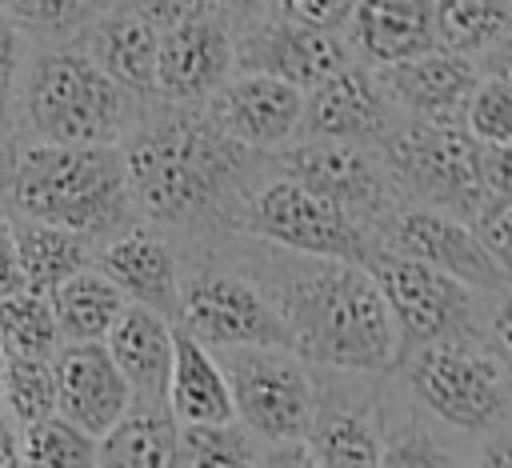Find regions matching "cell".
I'll use <instances>...</instances> for the list:
<instances>
[{
  "label": "cell",
  "mask_w": 512,
  "mask_h": 468,
  "mask_svg": "<svg viewBox=\"0 0 512 468\" xmlns=\"http://www.w3.org/2000/svg\"><path fill=\"white\" fill-rule=\"evenodd\" d=\"M372 72L404 120H436V124L460 120L480 80L476 60H464L440 48H428L420 56H408L400 64H384Z\"/></svg>",
  "instance_id": "19"
},
{
  "label": "cell",
  "mask_w": 512,
  "mask_h": 468,
  "mask_svg": "<svg viewBox=\"0 0 512 468\" xmlns=\"http://www.w3.org/2000/svg\"><path fill=\"white\" fill-rule=\"evenodd\" d=\"M48 304L56 316L60 344H100L108 328L120 320V312L128 308V300L116 292V284L96 264L56 284L48 292Z\"/></svg>",
  "instance_id": "26"
},
{
  "label": "cell",
  "mask_w": 512,
  "mask_h": 468,
  "mask_svg": "<svg viewBox=\"0 0 512 468\" xmlns=\"http://www.w3.org/2000/svg\"><path fill=\"white\" fill-rule=\"evenodd\" d=\"M380 248L408 256L432 272H444L480 296H508V268H500L480 248V240L464 220H452L428 208H400L384 224Z\"/></svg>",
  "instance_id": "12"
},
{
  "label": "cell",
  "mask_w": 512,
  "mask_h": 468,
  "mask_svg": "<svg viewBox=\"0 0 512 468\" xmlns=\"http://www.w3.org/2000/svg\"><path fill=\"white\" fill-rule=\"evenodd\" d=\"M112 284L116 292L136 304L148 308L164 320L176 324L180 312V256L172 252L168 236L156 232L152 224L136 220L124 232L108 236L104 244H96V260H92Z\"/></svg>",
  "instance_id": "17"
},
{
  "label": "cell",
  "mask_w": 512,
  "mask_h": 468,
  "mask_svg": "<svg viewBox=\"0 0 512 468\" xmlns=\"http://www.w3.org/2000/svg\"><path fill=\"white\" fill-rule=\"evenodd\" d=\"M164 408L176 424H228L232 420L228 380H224L216 352L192 340L180 324H172V364H168V384H164Z\"/></svg>",
  "instance_id": "24"
},
{
  "label": "cell",
  "mask_w": 512,
  "mask_h": 468,
  "mask_svg": "<svg viewBox=\"0 0 512 468\" xmlns=\"http://www.w3.org/2000/svg\"><path fill=\"white\" fill-rule=\"evenodd\" d=\"M204 12L216 16V20L236 36V32H244L248 24L272 16V12H276V0H204Z\"/></svg>",
  "instance_id": "39"
},
{
  "label": "cell",
  "mask_w": 512,
  "mask_h": 468,
  "mask_svg": "<svg viewBox=\"0 0 512 468\" xmlns=\"http://www.w3.org/2000/svg\"><path fill=\"white\" fill-rule=\"evenodd\" d=\"M12 240H16L20 284L40 296H48L68 276L92 268L96 260V244H88L84 236L40 224V220H24V216H12Z\"/></svg>",
  "instance_id": "25"
},
{
  "label": "cell",
  "mask_w": 512,
  "mask_h": 468,
  "mask_svg": "<svg viewBox=\"0 0 512 468\" xmlns=\"http://www.w3.org/2000/svg\"><path fill=\"white\" fill-rule=\"evenodd\" d=\"M20 268H16V240H12V216L0 208V296L20 292Z\"/></svg>",
  "instance_id": "42"
},
{
  "label": "cell",
  "mask_w": 512,
  "mask_h": 468,
  "mask_svg": "<svg viewBox=\"0 0 512 468\" xmlns=\"http://www.w3.org/2000/svg\"><path fill=\"white\" fill-rule=\"evenodd\" d=\"M376 468H460V464L424 424L404 420L400 428L384 432V448H380Z\"/></svg>",
  "instance_id": "36"
},
{
  "label": "cell",
  "mask_w": 512,
  "mask_h": 468,
  "mask_svg": "<svg viewBox=\"0 0 512 468\" xmlns=\"http://www.w3.org/2000/svg\"><path fill=\"white\" fill-rule=\"evenodd\" d=\"M156 32H168V28H176V24H184V20H192V16H200L204 12V0H128Z\"/></svg>",
  "instance_id": "40"
},
{
  "label": "cell",
  "mask_w": 512,
  "mask_h": 468,
  "mask_svg": "<svg viewBox=\"0 0 512 468\" xmlns=\"http://www.w3.org/2000/svg\"><path fill=\"white\" fill-rule=\"evenodd\" d=\"M348 52L352 48L340 32L308 28V24H296L272 12L232 36V72L272 76V80H284L308 92L320 80H328L336 68H344L352 60Z\"/></svg>",
  "instance_id": "13"
},
{
  "label": "cell",
  "mask_w": 512,
  "mask_h": 468,
  "mask_svg": "<svg viewBox=\"0 0 512 468\" xmlns=\"http://www.w3.org/2000/svg\"><path fill=\"white\" fill-rule=\"evenodd\" d=\"M460 124L484 148L512 144V76H508L504 52L492 56V68H480V80L464 104Z\"/></svg>",
  "instance_id": "32"
},
{
  "label": "cell",
  "mask_w": 512,
  "mask_h": 468,
  "mask_svg": "<svg viewBox=\"0 0 512 468\" xmlns=\"http://www.w3.org/2000/svg\"><path fill=\"white\" fill-rule=\"evenodd\" d=\"M228 380L232 420L260 436L264 444L280 440H304L312 404H316V380L300 356L288 348H236L216 356Z\"/></svg>",
  "instance_id": "10"
},
{
  "label": "cell",
  "mask_w": 512,
  "mask_h": 468,
  "mask_svg": "<svg viewBox=\"0 0 512 468\" xmlns=\"http://www.w3.org/2000/svg\"><path fill=\"white\" fill-rule=\"evenodd\" d=\"M176 324L216 356L236 348H288L276 308L236 264H196L180 272Z\"/></svg>",
  "instance_id": "9"
},
{
  "label": "cell",
  "mask_w": 512,
  "mask_h": 468,
  "mask_svg": "<svg viewBox=\"0 0 512 468\" xmlns=\"http://www.w3.org/2000/svg\"><path fill=\"white\" fill-rule=\"evenodd\" d=\"M508 0H432V48L476 60L508 48Z\"/></svg>",
  "instance_id": "28"
},
{
  "label": "cell",
  "mask_w": 512,
  "mask_h": 468,
  "mask_svg": "<svg viewBox=\"0 0 512 468\" xmlns=\"http://www.w3.org/2000/svg\"><path fill=\"white\" fill-rule=\"evenodd\" d=\"M0 416H4V392H0Z\"/></svg>",
  "instance_id": "45"
},
{
  "label": "cell",
  "mask_w": 512,
  "mask_h": 468,
  "mask_svg": "<svg viewBox=\"0 0 512 468\" xmlns=\"http://www.w3.org/2000/svg\"><path fill=\"white\" fill-rule=\"evenodd\" d=\"M100 344L116 364V372L128 380L132 404H164V384L172 364V320L128 304Z\"/></svg>",
  "instance_id": "22"
},
{
  "label": "cell",
  "mask_w": 512,
  "mask_h": 468,
  "mask_svg": "<svg viewBox=\"0 0 512 468\" xmlns=\"http://www.w3.org/2000/svg\"><path fill=\"white\" fill-rule=\"evenodd\" d=\"M0 392L8 424L28 428L56 416V376L52 360H4L0 364Z\"/></svg>",
  "instance_id": "34"
},
{
  "label": "cell",
  "mask_w": 512,
  "mask_h": 468,
  "mask_svg": "<svg viewBox=\"0 0 512 468\" xmlns=\"http://www.w3.org/2000/svg\"><path fill=\"white\" fill-rule=\"evenodd\" d=\"M256 468H320V460L304 440H280L256 452Z\"/></svg>",
  "instance_id": "41"
},
{
  "label": "cell",
  "mask_w": 512,
  "mask_h": 468,
  "mask_svg": "<svg viewBox=\"0 0 512 468\" xmlns=\"http://www.w3.org/2000/svg\"><path fill=\"white\" fill-rule=\"evenodd\" d=\"M400 112L392 108L388 92L380 88L376 72L360 60H348L328 80L304 92L300 132L296 140H332L376 152L380 140L396 128Z\"/></svg>",
  "instance_id": "14"
},
{
  "label": "cell",
  "mask_w": 512,
  "mask_h": 468,
  "mask_svg": "<svg viewBox=\"0 0 512 468\" xmlns=\"http://www.w3.org/2000/svg\"><path fill=\"white\" fill-rule=\"evenodd\" d=\"M376 160L404 208H428L452 220H468L484 204L480 144L460 120H396L380 140Z\"/></svg>",
  "instance_id": "5"
},
{
  "label": "cell",
  "mask_w": 512,
  "mask_h": 468,
  "mask_svg": "<svg viewBox=\"0 0 512 468\" xmlns=\"http://www.w3.org/2000/svg\"><path fill=\"white\" fill-rule=\"evenodd\" d=\"M20 468H96V440L60 416L16 432Z\"/></svg>",
  "instance_id": "33"
},
{
  "label": "cell",
  "mask_w": 512,
  "mask_h": 468,
  "mask_svg": "<svg viewBox=\"0 0 512 468\" xmlns=\"http://www.w3.org/2000/svg\"><path fill=\"white\" fill-rule=\"evenodd\" d=\"M476 468H512V448H508V428L484 436L480 444V456H476Z\"/></svg>",
  "instance_id": "43"
},
{
  "label": "cell",
  "mask_w": 512,
  "mask_h": 468,
  "mask_svg": "<svg viewBox=\"0 0 512 468\" xmlns=\"http://www.w3.org/2000/svg\"><path fill=\"white\" fill-rule=\"evenodd\" d=\"M176 468H256V436L228 424H176Z\"/></svg>",
  "instance_id": "31"
},
{
  "label": "cell",
  "mask_w": 512,
  "mask_h": 468,
  "mask_svg": "<svg viewBox=\"0 0 512 468\" xmlns=\"http://www.w3.org/2000/svg\"><path fill=\"white\" fill-rule=\"evenodd\" d=\"M232 76V32L200 12L160 32L156 52V104L204 108L208 96Z\"/></svg>",
  "instance_id": "16"
},
{
  "label": "cell",
  "mask_w": 512,
  "mask_h": 468,
  "mask_svg": "<svg viewBox=\"0 0 512 468\" xmlns=\"http://www.w3.org/2000/svg\"><path fill=\"white\" fill-rule=\"evenodd\" d=\"M416 396V404L440 424L492 436L508 428V364L480 344H428L396 360V368Z\"/></svg>",
  "instance_id": "7"
},
{
  "label": "cell",
  "mask_w": 512,
  "mask_h": 468,
  "mask_svg": "<svg viewBox=\"0 0 512 468\" xmlns=\"http://www.w3.org/2000/svg\"><path fill=\"white\" fill-rule=\"evenodd\" d=\"M56 376V416L100 440L128 408L132 388L108 360L104 344H60L52 356Z\"/></svg>",
  "instance_id": "18"
},
{
  "label": "cell",
  "mask_w": 512,
  "mask_h": 468,
  "mask_svg": "<svg viewBox=\"0 0 512 468\" xmlns=\"http://www.w3.org/2000/svg\"><path fill=\"white\" fill-rule=\"evenodd\" d=\"M80 48L136 104H144V108L156 104V52H160V32L128 0H112L84 28Z\"/></svg>",
  "instance_id": "21"
},
{
  "label": "cell",
  "mask_w": 512,
  "mask_h": 468,
  "mask_svg": "<svg viewBox=\"0 0 512 468\" xmlns=\"http://www.w3.org/2000/svg\"><path fill=\"white\" fill-rule=\"evenodd\" d=\"M0 468H20V444H16V428L0 416Z\"/></svg>",
  "instance_id": "44"
},
{
  "label": "cell",
  "mask_w": 512,
  "mask_h": 468,
  "mask_svg": "<svg viewBox=\"0 0 512 468\" xmlns=\"http://www.w3.org/2000/svg\"><path fill=\"white\" fill-rule=\"evenodd\" d=\"M268 160H272L276 176L304 184L320 200H328L340 212H348L352 220H360L376 236V244H380L384 224L404 208L396 200L376 152H368V148L332 144V140H292L280 152H272Z\"/></svg>",
  "instance_id": "11"
},
{
  "label": "cell",
  "mask_w": 512,
  "mask_h": 468,
  "mask_svg": "<svg viewBox=\"0 0 512 468\" xmlns=\"http://www.w3.org/2000/svg\"><path fill=\"white\" fill-rule=\"evenodd\" d=\"M480 248L512 272V196H484V204L464 220Z\"/></svg>",
  "instance_id": "37"
},
{
  "label": "cell",
  "mask_w": 512,
  "mask_h": 468,
  "mask_svg": "<svg viewBox=\"0 0 512 468\" xmlns=\"http://www.w3.org/2000/svg\"><path fill=\"white\" fill-rule=\"evenodd\" d=\"M300 112H304L300 88L272 76H256V72H232L204 104V116L232 144L260 156H272L296 140Z\"/></svg>",
  "instance_id": "15"
},
{
  "label": "cell",
  "mask_w": 512,
  "mask_h": 468,
  "mask_svg": "<svg viewBox=\"0 0 512 468\" xmlns=\"http://www.w3.org/2000/svg\"><path fill=\"white\" fill-rule=\"evenodd\" d=\"M304 444L320 468H376L384 448V420L372 396L348 384H316Z\"/></svg>",
  "instance_id": "20"
},
{
  "label": "cell",
  "mask_w": 512,
  "mask_h": 468,
  "mask_svg": "<svg viewBox=\"0 0 512 468\" xmlns=\"http://www.w3.org/2000/svg\"><path fill=\"white\" fill-rule=\"evenodd\" d=\"M96 468H176V420L164 404H132L100 440Z\"/></svg>",
  "instance_id": "27"
},
{
  "label": "cell",
  "mask_w": 512,
  "mask_h": 468,
  "mask_svg": "<svg viewBox=\"0 0 512 468\" xmlns=\"http://www.w3.org/2000/svg\"><path fill=\"white\" fill-rule=\"evenodd\" d=\"M348 28V48L364 56L360 64H400L432 48V0H356Z\"/></svg>",
  "instance_id": "23"
},
{
  "label": "cell",
  "mask_w": 512,
  "mask_h": 468,
  "mask_svg": "<svg viewBox=\"0 0 512 468\" xmlns=\"http://www.w3.org/2000/svg\"><path fill=\"white\" fill-rule=\"evenodd\" d=\"M120 156L136 216L196 236L232 232L248 192L272 176V160L232 144L204 108L152 104L120 140Z\"/></svg>",
  "instance_id": "1"
},
{
  "label": "cell",
  "mask_w": 512,
  "mask_h": 468,
  "mask_svg": "<svg viewBox=\"0 0 512 468\" xmlns=\"http://www.w3.org/2000/svg\"><path fill=\"white\" fill-rule=\"evenodd\" d=\"M4 196L12 216L40 220L104 244L136 224L120 144H12L4 160Z\"/></svg>",
  "instance_id": "3"
},
{
  "label": "cell",
  "mask_w": 512,
  "mask_h": 468,
  "mask_svg": "<svg viewBox=\"0 0 512 468\" xmlns=\"http://www.w3.org/2000/svg\"><path fill=\"white\" fill-rule=\"evenodd\" d=\"M364 272L376 280L384 296V308L396 332V360L428 344H480L484 348L488 312L476 308L480 292L408 256H396L388 248H372L364 260Z\"/></svg>",
  "instance_id": "6"
},
{
  "label": "cell",
  "mask_w": 512,
  "mask_h": 468,
  "mask_svg": "<svg viewBox=\"0 0 512 468\" xmlns=\"http://www.w3.org/2000/svg\"><path fill=\"white\" fill-rule=\"evenodd\" d=\"M276 308L288 352L344 376H384L396 368V332L376 280L360 264L292 256L252 240L236 264Z\"/></svg>",
  "instance_id": "2"
},
{
  "label": "cell",
  "mask_w": 512,
  "mask_h": 468,
  "mask_svg": "<svg viewBox=\"0 0 512 468\" xmlns=\"http://www.w3.org/2000/svg\"><path fill=\"white\" fill-rule=\"evenodd\" d=\"M352 8H356V0H276L280 16H288L296 24H308V28H324V32L348 28Z\"/></svg>",
  "instance_id": "38"
},
{
  "label": "cell",
  "mask_w": 512,
  "mask_h": 468,
  "mask_svg": "<svg viewBox=\"0 0 512 468\" xmlns=\"http://www.w3.org/2000/svg\"><path fill=\"white\" fill-rule=\"evenodd\" d=\"M232 232L272 244L280 252L292 256H312V260H344V264H360L368 260L376 244V236L352 220L348 212H340L336 204L320 200L316 192H308L304 184L288 180V176H264L244 208L236 212Z\"/></svg>",
  "instance_id": "8"
},
{
  "label": "cell",
  "mask_w": 512,
  "mask_h": 468,
  "mask_svg": "<svg viewBox=\"0 0 512 468\" xmlns=\"http://www.w3.org/2000/svg\"><path fill=\"white\" fill-rule=\"evenodd\" d=\"M0 364H4V352H0Z\"/></svg>",
  "instance_id": "46"
},
{
  "label": "cell",
  "mask_w": 512,
  "mask_h": 468,
  "mask_svg": "<svg viewBox=\"0 0 512 468\" xmlns=\"http://www.w3.org/2000/svg\"><path fill=\"white\" fill-rule=\"evenodd\" d=\"M24 36L0 12V168L12 152L16 120H20V80H24Z\"/></svg>",
  "instance_id": "35"
},
{
  "label": "cell",
  "mask_w": 512,
  "mask_h": 468,
  "mask_svg": "<svg viewBox=\"0 0 512 468\" xmlns=\"http://www.w3.org/2000/svg\"><path fill=\"white\" fill-rule=\"evenodd\" d=\"M148 108L116 88L80 40L24 60L16 128L40 144H120Z\"/></svg>",
  "instance_id": "4"
},
{
  "label": "cell",
  "mask_w": 512,
  "mask_h": 468,
  "mask_svg": "<svg viewBox=\"0 0 512 468\" xmlns=\"http://www.w3.org/2000/svg\"><path fill=\"white\" fill-rule=\"evenodd\" d=\"M60 348L56 316L48 296L40 292H8L0 296V352L4 360H52Z\"/></svg>",
  "instance_id": "29"
},
{
  "label": "cell",
  "mask_w": 512,
  "mask_h": 468,
  "mask_svg": "<svg viewBox=\"0 0 512 468\" xmlns=\"http://www.w3.org/2000/svg\"><path fill=\"white\" fill-rule=\"evenodd\" d=\"M108 4L112 0H0V12L20 36H32L44 48H52V44L80 40L84 28Z\"/></svg>",
  "instance_id": "30"
}]
</instances>
